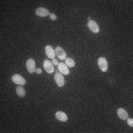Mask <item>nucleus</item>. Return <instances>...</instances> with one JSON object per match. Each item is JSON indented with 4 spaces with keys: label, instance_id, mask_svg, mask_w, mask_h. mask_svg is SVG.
<instances>
[{
    "label": "nucleus",
    "instance_id": "8",
    "mask_svg": "<svg viewBox=\"0 0 133 133\" xmlns=\"http://www.w3.org/2000/svg\"><path fill=\"white\" fill-rule=\"evenodd\" d=\"M58 70L63 75H66H66L70 74L69 68H68V66H66V64H64V63H62V62L58 63Z\"/></svg>",
    "mask_w": 133,
    "mask_h": 133
},
{
    "label": "nucleus",
    "instance_id": "1",
    "mask_svg": "<svg viewBox=\"0 0 133 133\" xmlns=\"http://www.w3.org/2000/svg\"><path fill=\"white\" fill-rule=\"evenodd\" d=\"M98 65L102 72H107L108 70V62L104 57H100L98 60Z\"/></svg>",
    "mask_w": 133,
    "mask_h": 133
},
{
    "label": "nucleus",
    "instance_id": "12",
    "mask_svg": "<svg viewBox=\"0 0 133 133\" xmlns=\"http://www.w3.org/2000/svg\"><path fill=\"white\" fill-rule=\"evenodd\" d=\"M117 114L118 115V117L121 120H127L128 118L129 114L127 113V112L123 108H118V111H117Z\"/></svg>",
    "mask_w": 133,
    "mask_h": 133
},
{
    "label": "nucleus",
    "instance_id": "17",
    "mask_svg": "<svg viewBox=\"0 0 133 133\" xmlns=\"http://www.w3.org/2000/svg\"><path fill=\"white\" fill-rule=\"evenodd\" d=\"M52 63L53 65H57L58 64V62L57 59H56V58H53L52 60Z\"/></svg>",
    "mask_w": 133,
    "mask_h": 133
},
{
    "label": "nucleus",
    "instance_id": "10",
    "mask_svg": "<svg viewBox=\"0 0 133 133\" xmlns=\"http://www.w3.org/2000/svg\"><path fill=\"white\" fill-rule=\"evenodd\" d=\"M36 14L38 16L40 17H46L50 14V12H49V10H48L45 8H42V7H40L36 9Z\"/></svg>",
    "mask_w": 133,
    "mask_h": 133
},
{
    "label": "nucleus",
    "instance_id": "18",
    "mask_svg": "<svg viewBox=\"0 0 133 133\" xmlns=\"http://www.w3.org/2000/svg\"><path fill=\"white\" fill-rule=\"evenodd\" d=\"M42 69H40V68H37L36 70V72L37 73V74H41L42 73Z\"/></svg>",
    "mask_w": 133,
    "mask_h": 133
},
{
    "label": "nucleus",
    "instance_id": "15",
    "mask_svg": "<svg viewBox=\"0 0 133 133\" xmlns=\"http://www.w3.org/2000/svg\"><path fill=\"white\" fill-rule=\"evenodd\" d=\"M49 17H50V19H51V20H52V21H56V20L57 19L56 15L55 14H52V13H50Z\"/></svg>",
    "mask_w": 133,
    "mask_h": 133
},
{
    "label": "nucleus",
    "instance_id": "9",
    "mask_svg": "<svg viewBox=\"0 0 133 133\" xmlns=\"http://www.w3.org/2000/svg\"><path fill=\"white\" fill-rule=\"evenodd\" d=\"M45 53H46L47 56L49 58H51V59L55 58V56H56V52H55V50L50 45H47L45 47Z\"/></svg>",
    "mask_w": 133,
    "mask_h": 133
},
{
    "label": "nucleus",
    "instance_id": "4",
    "mask_svg": "<svg viewBox=\"0 0 133 133\" xmlns=\"http://www.w3.org/2000/svg\"><path fill=\"white\" fill-rule=\"evenodd\" d=\"M12 81L14 83L19 85H24L26 84V80L19 74H14L12 76Z\"/></svg>",
    "mask_w": 133,
    "mask_h": 133
},
{
    "label": "nucleus",
    "instance_id": "6",
    "mask_svg": "<svg viewBox=\"0 0 133 133\" xmlns=\"http://www.w3.org/2000/svg\"><path fill=\"white\" fill-rule=\"evenodd\" d=\"M43 66H44V69L46 70L47 72L51 74L54 72V66L52 63L50 61H49L48 59L44 60L43 62Z\"/></svg>",
    "mask_w": 133,
    "mask_h": 133
},
{
    "label": "nucleus",
    "instance_id": "14",
    "mask_svg": "<svg viewBox=\"0 0 133 133\" xmlns=\"http://www.w3.org/2000/svg\"><path fill=\"white\" fill-rule=\"evenodd\" d=\"M66 64L67 66H70V67H74L76 65V62L75 61L71 58H66Z\"/></svg>",
    "mask_w": 133,
    "mask_h": 133
},
{
    "label": "nucleus",
    "instance_id": "19",
    "mask_svg": "<svg viewBox=\"0 0 133 133\" xmlns=\"http://www.w3.org/2000/svg\"><path fill=\"white\" fill-rule=\"evenodd\" d=\"M88 19H89V21H90V20H91V18L90 17H88Z\"/></svg>",
    "mask_w": 133,
    "mask_h": 133
},
{
    "label": "nucleus",
    "instance_id": "2",
    "mask_svg": "<svg viewBox=\"0 0 133 133\" xmlns=\"http://www.w3.org/2000/svg\"><path fill=\"white\" fill-rule=\"evenodd\" d=\"M54 79H55V81L58 87H62L64 86V84H65V81H64V78L63 76V74H62L60 72H56L55 76H54Z\"/></svg>",
    "mask_w": 133,
    "mask_h": 133
},
{
    "label": "nucleus",
    "instance_id": "5",
    "mask_svg": "<svg viewBox=\"0 0 133 133\" xmlns=\"http://www.w3.org/2000/svg\"><path fill=\"white\" fill-rule=\"evenodd\" d=\"M26 67L27 70L30 73H33L36 72V62L33 58H29L28 60L26 62Z\"/></svg>",
    "mask_w": 133,
    "mask_h": 133
},
{
    "label": "nucleus",
    "instance_id": "11",
    "mask_svg": "<svg viewBox=\"0 0 133 133\" xmlns=\"http://www.w3.org/2000/svg\"><path fill=\"white\" fill-rule=\"evenodd\" d=\"M55 115H56V119L58 120V121H62V122H66L68 120V117H67L66 113L64 112H62V111L56 112V113Z\"/></svg>",
    "mask_w": 133,
    "mask_h": 133
},
{
    "label": "nucleus",
    "instance_id": "13",
    "mask_svg": "<svg viewBox=\"0 0 133 133\" xmlns=\"http://www.w3.org/2000/svg\"><path fill=\"white\" fill-rule=\"evenodd\" d=\"M16 93H17V95H19V97H22V98H23L25 96V94H26V92L24 90V87H22V85L18 86L17 87H16Z\"/></svg>",
    "mask_w": 133,
    "mask_h": 133
},
{
    "label": "nucleus",
    "instance_id": "16",
    "mask_svg": "<svg viewBox=\"0 0 133 133\" xmlns=\"http://www.w3.org/2000/svg\"><path fill=\"white\" fill-rule=\"evenodd\" d=\"M127 124L129 127H133V119L132 118H127Z\"/></svg>",
    "mask_w": 133,
    "mask_h": 133
},
{
    "label": "nucleus",
    "instance_id": "7",
    "mask_svg": "<svg viewBox=\"0 0 133 133\" xmlns=\"http://www.w3.org/2000/svg\"><path fill=\"white\" fill-rule=\"evenodd\" d=\"M55 52H56V55L60 60H65L66 58V52L61 47H58V46L56 47L55 49Z\"/></svg>",
    "mask_w": 133,
    "mask_h": 133
},
{
    "label": "nucleus",
    "instance_id": "3",
    "mask_svg": "<svg viewBox=\"0 0 133 133\" xmlns=\"http://www.w3.org/2000/svg\"><path fill=\"white\" fill-rule=\"evenodd\" d=\"M87 26H88V28L90 30L92 33H99V26L98 24H97V22H95L94 20H90L87 23Z\"/></svg>",
    "mask_w": 133,
    "mask_h": 133
}]
</instances>
